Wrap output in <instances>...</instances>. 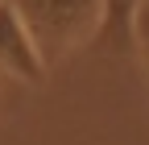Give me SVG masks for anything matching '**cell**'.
I'll use <instances>...</instances> for the list:
<instances>
[{
    "label": "cell",
    "instance_id": "cell-1",
    "mask_svg": "<svg viewBox=\"0 0 149 145\" xmlns=\"http://www.w3.org/2000/svg\"><path fill=\"white\" fill-rule=\"evenodd\" d=\"M21 17L42 66H58L79 46H91L100 25V0H8Z\"/></svg>",
    "mask_w": 149,
    "mask_h": 145
},
{
    "label": "cell",
    "instance_id": "cell-2",
    "mask_svg": "<svg viewBox=\"0 0 149 145\" xmlns=\"http://www.w3.org/2000/svg\"><path fill=\"white\" fill-rule=\"evenodd\" d=\"M0 70L21 79V83H29V87L46 83V66L37 58V46L29 42L21 17H17V8L8 0H0Z\"/></svg>",
    "mask_w": 149,
    "mask_h": 145
},
{
    "label": "cell",
    "instance_id": "cell-3",
    "mask_svg": "<svg viewBox=\"0 0 149 145\" xmlns=\"http://www.w3.org/2000/svg\"><path fill=\"white\" fill-rule=\"evenodd\" d=\"M133 17H137V0H100V25L91 50L100 54H133Z\"/></svg>",
    "mask_w": 149,
    "mask_h": 145
},
{
    "label": "cell",
    "instance_id": "cell-4",
    "mask_svg": "<svg viewBox=\"0 0 149 145\" xmlns=\"http://www.w3.org/2000/svg\"><path fill=\"white\" fill-rule=\"evenodd\" d=\"M133 54L141 58L145 87H149V0H137V17H133Z\"/></svg>",
    "mask_w": 149,
    "mask_h": 145
}]
</instances>
